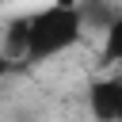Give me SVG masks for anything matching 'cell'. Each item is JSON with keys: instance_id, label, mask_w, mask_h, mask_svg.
I'll return each mask as SVG.
<instances>
[{"instance_id": "6da1fadb", "label": "cell", "mask_w": 122, "mask_h": 122, "mask_svg": "<svg viewBox=\"0 0 122 122\" xmlns=\"http://www.w3.org/2000/svg\"><path fill=\"white\" fill-rule=\"evenodd\" d=\"M84 30L88 27H84V15H80L76 0H50L46 8L27 11L19 69H34V65H46V61L76 50Z\"/></svg>"}, {"instance_id": "7a4b0ae2", "label": "cell", "mask_w": 122, "mask_h": 122, "mask_svg": "<svg viewBox=\"0 0 122 122\" xmlns=\"http://www.w3.org/2000/svg\"><path fill=\"white\" fill-rule=\"evenodd\" d=\"M88 111L99 122H122V72H107L88 84Z\"/></svg>"}, {"instance_id": "3957f363", "label": "cell", "mask_w": 122, "mask_h": 122, "mask_svg": "<svg viewBox=\"0 0 122 122\" xmlns=\"http://www.w3.org/2000/svg\"><path fill=\"white\" fill-rule=\"evenodd\" d=\"M76 8H80V15H84V27H88V30H99V34H103V27L122 11L118 0H76Z\"/></svg>"}, {"instance_id": "277c9868", "label": "cell", "mask_w": 122, "mask_h": 122, "mask_svg": "<svg viewBox=\"0 0 122 122\" xmlns=\"http://www.w3.org/2000/svg\"><path fill=\"white\" fill-rule=\"evenodd\" d=\"M99 61L107 69H122V11L103 27V46H99Z\"/></svg>"}, {"instance_id": "5b68a950", "label": "cell", "mask_w": 122, "mask_h": 122, "mask_svg": "<svg viewBox=\"0 0 122 122\" xmlns=\"http://www.w3.org/2000/svg\"><path fill=\"white\" fill-rule=\"evenodd\" d=\"M8 72H15V61H11V57H8V50L0 46V80H4Z\"/></svg>"}]
</instances>
